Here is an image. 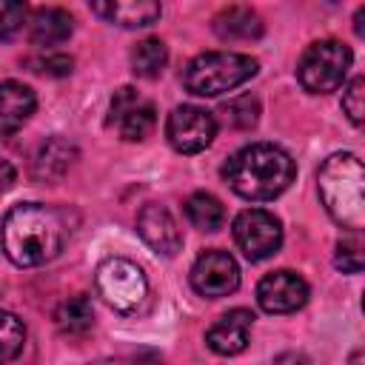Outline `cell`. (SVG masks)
I'll use <instances>...</instances> for the list:
<instances>
[{"label":"cell","mask_w":365,"mask_h":365,"mask_svg":"<svg viewBox=\"0 0 365 365\" xmlns=\"http://www.w3.org/2000/svg\"><path fill=\"white\" fill-rule=\"evenodd\" d=\"M0 237L6 257L20 268L51 262L66 245V228L60 214L40 202L14 205L3 217Z\"/></svg>","instance_id":"1"},{"label":"cell","mask_w":365,"mask_h":365,"mask_svg":"<svg viewBox=\"0 0 365 365\" xmlns=\"http://www.w3.org/2000/svg\"><path fill=\"white\" fill-rule=\"evenodd\" d=\"M297 165L288 151L271 143H254L231 154L222 165V177L234 194L262 202L279 197L294 182Z\"/></svg>","instance_id":"2"},{"label":"cell","mask_w":365,"mask_h":365,"mask_svg":"<svg viewBox=\"0 0 365 365\" xmlns=\"http://www.w3.org/2000/svg\"><path fill=\"white\" fill-rule=\"evenodd\" d=\"M319 197L342 228L359 234L365 225V168L356 154H331L319 168Z\"/></svg>","instance_id":"3"},{"label":"cell","mask_w":365,"mask_h":365,"mask_svg":"<svg viewBox=\"0 0 365 365\" xmlns=\"http://www.w3.org/2000/svg\"><path fill=\"white\" fill-rule=\"evenodd\" d=\"M257 74V60L240 51H205L185 66L182 83L197 97L225 94Z\"/></svg>","instance_id":"4"},{"label":"cell","mask_w":365,"mask_h":365,"mask_svg":"<svg viewBox=\"0 0 365 365\" xmlns=\"http://www.w3.org/2000/svg\"><path fill=\"white\" fill-rule=\"evenodd\" d=\"M351 60H354V54L345 43L319 40V43L305 48V54L299 60V68H297V77H299L305 91L328 94V91H336L345 83Z\"/></svg>","instance_id":"5"},{"label":"cell","mask_w":365,"mask_h":365,"mask_svg":"<svg viewBox=\"0 0 365 365\" xmlns=\"http://www.w3.org/2000/svg\"><path fill=\"white\" fill-rule=\"evenodd\" d=\"M97 291L114 311L131 314L145 302L148 279L137 262L125 257H108L97 268Z\"/></svg>","instance_id":"6"},{"label":"cell","mask_w":365,"mask_h":365,"mask_svg":"<svg viewBox=\"0 0 365 365\" xmlns=\"http://www.w3.org/2000/svg\"><path fill=\"white\" fill-rule=\"evenodd\" d=\"M234 240L251 262H259V259H268L279 251L282 225L271 211L248 208V211L237 214V220H234Z\"/></svg>","instance_id":"7"},{"label":"cell","mask_w":365,"mask_h":365,"mask_svg":"<svg viewBox=\"0 0 365 365\" xmlns=\"http://www.w3.org/2000/svg\"><path fill=\"white\" fill-rule=\"evenodd\" d=\"M214 134H217V120L211 111H205L200 106H177L168 114L165 137L174 145V151H180V154H197V151L208 148Z\"/></svg>","instance_id":"8"},{"label":"cell","mask_w":365,"mask_h":365,"mask_svg":"<svg viewBox=\"0 0 365 365\" xmlns=\"http://www.w3.org/2000/svg\"><path fill=\"white\" fill-rule=\"evenodd\" d=\"M191 285L197 294L211 297V299L228 297L240 285V265L228 251L211 248L197 257V262L191 268Z\"/></svg>","instance_id":"9"},{"label":"cell","mask_w":365,"mask_h":365,"mask_svg":"<svg viewBox=\"0 0 365 365\" xmlns=\"http://www.w3.org/2000/svg\"><path fill=\"white\" fill-rule=\"evenodd\" d=\"M257 302L268 314H291L308 302V282L297 271H271L257 285Z\"/></svg>","instance_id":"10"},{"label":"cell","mask_w":365,"mask_h":365,"mask_svg":"<svg viewBox=\"0 0 365 365\" xmlns=\"http://www.w3.org/2000/svg\"><path fill=\"white\" fill-rule=\"evenodd\" d=\"M111 123L117 125V131H120L123 140L140 143V140H145L154 131L157 111L134 88L123 86L120 91H114V100H111Z\"/></svg>","instance_id":"11"},{"label":"cell","mask_w":365,"mask_h":365,"mask_svg":"<svg viewBox=\"0 0 365 365\" xmlns=\"http://www.w3.org/2000/svg\"><path fill=\"white\" fill-rule=\"evenodd\" d=\"M137 231L145 240V245L163 257H174L182 245V234L174 222V217L168 214V208L148 202L143 205V211L137 214Z\"/></svg>","instance_id":"12"},{"label":"cell","mask_w":365,"mask_h":365,"mask_svg":"<svg viewBox=\"0 0 365 365\" xmlns=\"http://www.w3.org/2000/svg\"><path fill=\"white\" fill-rule=\"evenodd\" d=\"M251 322H254V314L245 311V308H234L228 311L225 317H220L208 331H205V342L214 354H222V356H234L240 351H245L248 345V334H251Z\"/></svg>","instance_id":"13"},{"label":"cell","mask_w":365,"mask_h":365,"mask_svg":"<svg viewBox=\"0 0 365 365\" xmlns=\"http://www.w3.org/2000/svg\"><path fill=\"white\" fill-rule=\"evenodd\" d=\"M91 11L103 20L120 26V29H145L160 20L163 9L154 0H108V3H91Z\"/></svg>","instance_id":"14"},{"label":"cell","mask_w":365,"mask_h":365,"mask_svg":"<svg viewBox=\"0 0 365 365\" xmlns=\"http://www.w3.org/2000/svg\"><path fill=\"white\" fill-rule=\"evenodd\" d=\"M37 108V97L29 86L17 80L0 83V134L9 137L14 134Z\"/></svg>","instance_id":"15"},{"label":"cell","mask_w":365,"mask_h":365,"mask_svg":"<svg viewBox=\"0 0 365 365\" xmlns=\"http://www.w3.org/2000/svg\"><path fill=\"white\" fill-rule=\"evenodd\" d=\"M71 29H74V20L68 11L63 9H37L34 17H31V29H29V37L34 46H60L71 37Z\"/></svg>","instance_id":"16"},{"label":"cell","mask_w":365,"mask_h":365,"mask_svg":"<svg viewBox=\"0 0 365 365\" xmlns=\"http://www.w3.org/2000/svg\"><path fill=\"white\" fill-rule=\"evenodd\" d=\"M214 31L222 40H257L262 34V20L245 6H228L214 17Z\"/></svg>","instance_id":"17"},{"label":"cell","mask_w":365,"mask_h":365,"mask_svg":"<svg viewBox=\"0 0 365 365\" xmlns=\"http://www.w3.org/2000/svg\"><path fill=\"white\" fill-rule=\"evenodd\" d=\"M71 160H74V145L71 143H66L60 137L46 140L40 145L37 157H34V168H31L34 171V180H40V182H57L68 171Z\"/></svg>","instance_id":"18"},{"label":"cell","mask_w":365,"mask_h":365,"mask_svg":"<svg viewBox=\"0 0 365 365\" xmlns=\"http://www.w3.org/2000/svg\"><path fill=\"white\" fill-rule=\"evenodd\" d=\"M54 322L63 334L68 336H80L86 334L91 325H94V308H91V299L86 294H74L68 299H63L54 311Z\"/></svg>","instance_id":"19"},{"label":"cell","mask_w":365,"mask_h":365,"mask_svg":"<svg viewBox=\"0 0 365 365\" xmlns=\"http://www.w3.org/2000/svg\"><path fill=\"white\" fill-rule=\"evenodd\" d=\"M185 214H188L191 225L200 228V231H217V228H222V222H225V208H222V202H220L214 194H208V191L191 194V197L185 200Z\"/></svg>","instance_id":"20"},{"label":"cell","mask_w":365,"mask_h":365,"mask_svg":"<svg viewBox=\"0 0 365 365\" xmlns=\"http://www.w3.org/2000/svg\"><path fill=\"white\" fill-rule=\"evenodd\" d=\"M168 63V51H165V43L157 40V37H148V40H140L131 51V71L137 77H145V80H154L163 74Z\"/></svg>","instance_id":"21"},{"label":"cell","mask_w":365,"mask_h":365,"mask_svg":"<svg viewBox=\"0 0 365 365\" xmlns=\"http://www.w3.org/2000/svg\"><path fill=\"white\" fill-rule=\"evenodd\" d=\"M220 114H222L225 125H231V128H254L259 120V103L251 94H240V97L222 103Z\"/></svg>","instance_id":"22"},{"label":"cell","mask_w":365,"mask_h":365,"mask_svg":"<svg viewBox=\"0 0 365 365\" xmlns=\"http://www.w3.org/2000/svg\"><path fill=\"white\" fill-rule=\"evenodd\" d=\"M26 342V328L11 311H0V362H11Z\"/></svg>","instance_id":"23"},{"label":"cell","mask_w":365,"mask_h":365,"mask_svg":"<svg viewBox=\"0 0 365 365\" xmlns=\"http://www.w3.org/2000/svg\"><path fill=\"white\" fill-rule=\"evenodd\" d=\"M342 108H345V114H348V120L354 125L362 123V117H365V80L362 77H354L345 86V91H342Z\"/></svg>","instance_id":"24"},{"label":"cell","mask_w":365,"mask_h":365,"mask_svg":"<svg viewBox=\"0 0 365 365\" xmlns=\"http://www.w3.org/2000/svg\"><path fill=\"white\" fill-rule=\"evenodd\" d=\"M26 3L17 0H0V40H9L20 31L23 20H26Z\"/></svg>","instance_id":"25"},{"label":"cell","mask_w":365,"mask_h":365,"mask_svg":"<svg viewBox=\"0 0 365 365\" xmlns=\"http://www.w3.org/2000/svg\"><path fill=\"white\" fill-rule=\"evenodd\" d=\"M336 268L345 274H359L362 271V242L359 240H342L336 245Z\"/></svg>","instance_id":"26"},{"label":"cell","mask_w":365,"mask_h":365,"mask_svg":"<svg viewBox=\"0 0 365 365\" xmlns=\"http://www.w3.org/2000/svg\"><path fill=\"white\" fill-rule=\"evenodd\" d=\"M34 71H40V74H51V77H63V74H68L71 71V57H66V54H48V57H40V60H34Z\"/></svg>","instance_id":"27"},{"label":"cell","mask_w":365,"mask_h":365,"mask_svg":"<svg viewBox=\"0 0 365 365\" xmlns=\"http://www.w3.org/2000/svg\"><path fill=\"white\" fill-rule=\"evenodd\" d=\"M14 180H17V174H14V165H11L9 160H3V157H0V191L11 188V185H14Z\"/></svg>","instance_id":"28"},{"label":"cell","mask_w":365,"mask_h":365,"mask_svg":"<svg viewBox=\"0 0 365 365\" xmlns=\"http://www.w3.org/2000/svg\"><path fill=\"white\" fill-rule=\"evenodd\" d=\"M274 365H311V362H308L302 354H282Z\"/></svg>","instance_id":"29"},{"label":"cell","mask_w":365,"mask_h":365,"mask_svg":"<svg viewBox=\"0 0 365 365\" xmlns=\"http://www.w3.org/2000/svg\"><path fill=\"white\" fill-rule=\"evenodd\" d=\"M362 17H365V6H362V9H359V11H356V26H354V29H356V34H359V37H362V34H365V31H362Z\"/></svg>","instance_id":"30"}]
</instances>
